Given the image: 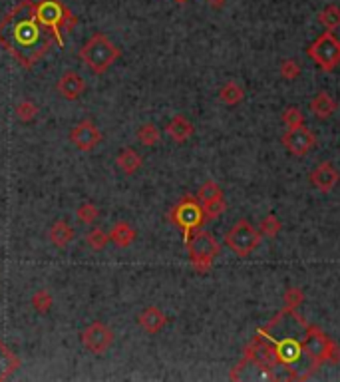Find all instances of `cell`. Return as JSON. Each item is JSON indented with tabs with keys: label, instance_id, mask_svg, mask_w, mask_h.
Listing matches in <instances>:
<instances>
[{
	"label": "cell",
	"instance_id": "obj_1",
	"mask_svg": "<svg viewBox=\"0 0 340 382\" xmlns=\"http://www.w3.org/2000/svg\"><path fill=\"white\" fill-rule=\"evenodd\" d=\"M311 323H307L297 311L283 309L271 321L257 330L271 346L281 381H309L313 376V360L307 351Z\"/></svg>",
	"mask_w": 340,
	"mask_h": 382
},
{
	"label": "cell",
	"instance_id": "obj_2",
	"mask_svg": "<svg viewBox=\"0 0 340 382\" xmlns=\"http://www.w3.org/2000/svg\"><path fill=\"white\" fill-rule=\"evenodd\" d=\"M52 44L56 42L50 30L36 16L34 0H20L0 20V46L22 68H32L52 48Z\"/></svg>",
	"mask_w": 340,
	"mask_h": 382
},
{
	"label": "cell",
	"instance_id": "obj_3",
	"mask_svg": "<svg viewBox=\"0 0 340 382\" xmlns=\"http://www.w3.org/2000/svg\"><path fill=\"white\" fill-rule=\"evenodd\" d=\"M34 10L44 26L50 30L56 46L64 48L66 38L64 34L78 24V18L70 10L62 0H34Z\"/></svg>",
	"mask_w": 340,
	"mask_h": 382
},
{
	"label": "cell",
	"instance_id": "obj_4",
	"mask_svg": "<svg viewBox=\"0 0 340 382\" xmlns=\"http://www.w3.org/2000/svg\"><path fill=\"white\" fill-rule=\"evenodd\" d=\"M120 56H122V50L102 32L92 34L80 48V60L90 68L92 74H98V76L106 74Z\"/></svg>",
	"mask_w": 340,
	"mask_h": 382
},
{
	"label": "cell",
	"instance_id": "obj_5",
	"mask_svg": "<svg viewBox=\"0 0 340 382\" xmlns=\"http://www.w3.org/2000/svg\"><path fill=\"white\" fill-rule=\"evenodd\" d=\"M169 221L176 225L179 231L183 233V241L187 243L191 239V235L197 231V229H201V225L207 221V217H205L203 207L197 201V197L187 193V195H183V197L171 207V211H169Z\"/></svg>",
	"mask_w": 340,
	"mask_h": 382
},
{
	"label": "cell",
	"instance_id": "obj_6",
	"mask_svg": "<svg viewBox=\"0 0 340 382\" xmlns=\"http://www.w3.org/2000/svg\"><path fill=\"white\" fill-rule=\"evenodd\" d=\"M185 247H187L191 267L199 275L209 273V269L213 267L219 251H221L217 239L209 231H201V229H197L191 235V239L185 243Z\"/></svg>",
	"mask_w": 340,
	"mask_h": 382
},
{
	"label": "cell",
	"instance_id": "obj_7",
	"mask_svg": "<svg viewBox=\"0 0 340 382\" xmlns=\"http://www.w3.org/2000/svg\"><path fill=\"white\" fill-rule=\"evenodd\" d=\"M307 56L323 72H332L340 66V40L334 32L325 30L316 40L307 48Z\"/></svg>",
	"mask_w": 340,
	"mask_h": 382
},
{
	"label": "cell",
	"instance_id": "obj_8",
	"mask_svg": "<svg viewBox=\"0 0 340 382\" xmlns=\"http://www.w3.org/2000/svg\"><path fill=\"white\" fill-rule=\"evenodd\" d=\"M261 233L247 219H239L229 231L225 233V245L241 259L249 257L261 245Z\"/></svg>",
	"mask_w": 340,
	"mask_h": 382
},
{
	"label": "cell",
	"instance_id": "obj_9",
	"mask_svg": "<svg viewBox=\"0 0 340 382\" xmlns=\"http://www.w3.org/2000/svg\"><path fill=\"white\" fill-rule=\"evenodd\" d=\"M80 339L92 355L102 356L106 355L114 344V330L108 325H104L102 321H94L84 328Z\"/></svg>",
	"mask_w": 340,
	"mask_h": 382
},
{
	"label": "cell",
	"instance_id": "obj_10",
	"mask_svg": "<svg viewBox=\"0 0 340 382\" xmlns=\"http://www.w3.org/2000/svg\"><path fill=\"white\" fill-rule=\"evenodd\" d=\"M281 142H283L285 150L291 155L302 158V155H307L311 150H314L316 136H314L307 125H299V128H288L285 134H283V137H281Z\"/></svg>",
	"mask_w": 340,
	"mask_h": 382
},
{
	"label": "cell",
	"instance_id": "obj_11",
	"mask_svg": "<svg viewBox=\"0 0 340 382\" xmlns=\"http://www.w3.org/2000/svg\"><path fill=\"white\" fill-rule=\"evenodd\" d=\"M102 132L98 130L92 120H84V122L76 123L70 132V142L74 144V148L78 151H92L102 144Z\"/></svg>",
	"mask_w": 340,
	"mask_h": 382
},
{
	"label": "cell",
	"instance_id": "obj_12",
	"mask_svg": "<svg viewBox=\"0 0 340 382\" xmlns=\"http://www.w3.org/2000/svg\"><path fill=\"white\" fill-rule=\"evenodd\" d=\"M309 181H311V185L316 188L318 191L330 193L340 181V174L339 169L330 164V162H323V164L316 165L313 171L309 174Z\"/></svg>",
	"mask_w": 340,
	"mask_h": 382
},
{
	"label": "cell",
	"instance_id": "obj_13",
	"mask_svg": "<svg viewBox=\"0 0 340 382\" xmlns=\"http://www.w3.org/2000/svg\"><path fill=\"white\" fill-rule=\"evenodd\" d=\"M167 314L162 311V309H157V307H146L141 313L137 314V325L144 328L148 335H157V333H162L165 327H167Z\"/></svg>",
	"mask_w": 340,
	"mask_h": 382
},
{
	"label": "cell",
	"instance_id": "obj_14",
	"mask_svg": "<svg viewBox=\"0 0 340 382\" xmlns=\"http://www.w3.org/2000/svg\"><path fill=\"white\" fill-rule=\"evenodd\" d=\"M56 90H58V94L62 96V98L74 102V100H78L86 92V80L80 74H76V72H66L56 84Z\"/></svg>",
	"mask_w": 340,
	"mask_h": 382
},
{
	"label": "cell",
	"instance_id": "obj_15",
	"mask_svg": "<svg viewBox=\"0 0 340 382\" xmlns=\"http://www.w3.org/2000/svg\"><path fill=\"white\" fill-rule=\"evenodd\" d=\"M165 132H167V136L171 137L173 142H177V144H185V142L193 136L195 128H193V123H191L185 116L177 114V116H173V118L169 120Z\"/></svg>",
	"mask_w": 340,
	"mask_h": 382
},
{
	"label": "cell",
	"instance_id": "obj_16",
	"mask_svg": "<svg viewBox=\"0 0 340 382\" xmlns=\"http://www.w3.org/2000/svg\"><path fill=\"white\" fill-rule=\"evenodd\" d=\"M137 239V231L125 221H118L114 227H111V233H109V241L120 249H125V247L134 245V241Z\"/></svg>",
	"mask_w": 340,
	"mask_h": 382
},
{
	"label": "cell",
	"instance_id": "obj_17",
	"mask_svg": "<svg viewBox=\"0 0 340 382\" xmlns=\"http://www.w3.org/2000/svg\"><path fill=\"white\" fill-rule=\"evenodd\" d=\"M337 108H339L337 100L328 94V92H318V94L311 100V112H313L318 120H327V118H330V116L337 112Z\"/></svg>",
	"mask_w": 340,
	"mask_h": 382
},
{
	"label": "cell",
	"instance_id": "obj_18",
	"mask_svg": "<svg viewBox=\"0 0 340 382\" xmlns=\"http://www.w3.org/2000/svg\"><path fill=\"white\" fill-rule=\"evenodd\" d=\"M48 239L52 241V245L58 247V249H64V247H68L72 241H74V227L66 223V221H62V219H58L52 223V227H50V231H48Z\"/></svg>",
	"mask_w": 340,
	"mask_h": 382
},
{
	"label": "cell",
	"instance_id": "obj_19",
	"mask_svg": "<svg viewBox=\"0 0 340 382\" xmlns=\"http://www.w3.org/2000/svg\"><path fill=\"white\" fill-rule=\"evenodd\" d=\"M116 165L122 169L125 176H134V174L139 171V167L144 165V160H141V155L134 148H123L116 155Z\"/></svg>",
	"mask_w": 340,
	"mask_h": 382
},
{
	"label": "cell",
	"instance_id": "obj_20",
	"mask_svg": "<svg viewBox=\"0 0 340 382\" xmlns=\"http://www.w3.org/2000/svg\"><path fill=\"white\" fill-rule=\"evenodd\" d=\"M18 369H20V358L0 341V382L8 381Z\"/></svg>",
	"mask_w": 340,
	"mask_h": 382
},
{
	"label": "cell",
	"instance_id": "obj_21",
	"mask_svg": "<svg viewBox=\"0 0 340 382\" xmlns=\"http://www.w3.org/2000/svg\"><path fill=\"white\" fill-rule=\"evenodd\" d=\"M219 100L225 106H239L245 100V88L235 80H229L219 88Z\"/></svg>",
	"mask_w": 340,
	"mask_h": 382
},
{
	"label": "cell",
	"instance_id": "obj_22",
	"mask_svg": "<svg viewBox=\"0 0 340 382\" xmlns=\"http://www.w3.org/2000/svg\"><path fill=\"white\" fill-rule=\"evenodd\" d=\"M136 137L141 146L153 148L162 139V130L155 123H144V125H139V130L136 132Z\"/></svg>",
	"mask_w": 340,
	"mask_h": 382
},
{
	"label": "cell",
	"instance_id": "obj_23",
	"mask_svg": "<svg viewBox=\"0 0 340 382\" xmlns=\"http://www.w3.org/2000/svg\"><path fill=\"white\" fill-rule=\"evenodd\" d=\"M318 22L323 24L325 30H330V32H334V30H339L340 28V8L337 4H328L325 6L320 13H318Z\"/></svg>",
	"mask_w": 340,
	"mask_h": 382
},
{
	"label": "cell",
	"instance_id": "obj_24",
	"mask_svg": "<svg viewBox=\"0 0 340 382\" xmlns=\"http://www.w3.org/2000/svg\"><path fill=\"white\" fill-rule=\"evenodd\" d=\"M195 197H197V201L203 205L209 204V201H215V199H221V197H225V193L221 190V185L215 183L213 179H209V181H205L203 185L199 188V191L195 193Z\"/></svg>",
	"mask_w": 340,
	"mask_h": 382
},
{
	"label": "cell",
	"instance_id": "obj_25",
	"mask_svg": "<svg viewBox=\"0 0 340 382\" xmlns=\"http://www.w3.org/2000/svg\"><path fill=\"white\" fill-rule=\"evenodd\" d=\"M30 305H32V309H34V311H36L38 314H46L48 311H50V309H52L54 299H52V295H50L46 289H38V291L32 295Z\"/></svg>",
	"mask_w": 340,
	"mask_h": 382
},
{
	"label": "cell",
	"instance_id": "obj_26",
	"mask_svg": "<svg viewBox=\"0 0 340 382\" xmlns=\"http://www.w3.org/2000/svg\"><path fill=\"white\" fill-rule=\"evenodd\" d=\"M283 229V223H281V219L277 217L275 213H269L267 217L261 219V225H258V233H261V237H277L279 233Z\"/></svg>",
	"mask_w": 340,
	"mask_h": 382
},
{
	"label": "cell",
	"instance_id": "obj_27",
	"mask_svg": "<svg viewBox=\"0 0 340 382\" xmlns=\"http://www.w3.org/2000/svg\"><path fill=\"white\" fill-rule=\"evenodd\" d=\"M108 243L109 235L102 227H94V229H90L88 235H86V245L90 247L92 251H104Z\"/></svg>",
	"mask_w": 340,
	"mask_h": 382
},
{
	"label": "cell",
	"instance_id": "obj_28",
	"mask_svg": "<svg viewBox=\"0 0 340 382\" xmlns=\"http://www.w3.org/2000/svg\"><path fill=\"white\" fill-rule=\"evenodd\" d=\"M302 303H304V291L300 286H288L283 295V309L297 311Z\"/></svg>",
	"mask_w": 340,
	"mask_h": 382
},
{
	"label": "cell",
	"instance_id": "obj_29",
	"mask_svg": "<svg viewBox=\"0 0 340 382\" xmlns=\"http://www.w3.org/2000/svg\"><path fill=\"white\" fill-rule=\"evenodd\" d=\"M14 114H16V118L20 120V122H32L36 116H38V106L32 102V100H22V102H18V106L14 109Z\"/></svg>",
	"mask_w": 340,
	"mask_h": 382
},
{
	"label": "cell",
	"instance_id": "obj_30",
	"mask_svg": "<svg viewBox=\"0 0 340 382\" xmlns=\"http://www.w3.org/2000/svg\"><path fill=\"white\" fill-rule=\"evenodd\" d=\"M76 217L80 219L82 223H86V225H92L100 217V209H98V205L90 204V201H84L76 209Z\"/></svg>",
	"mask_w": 340,
	"mask_h": 382
},
{
	"label": "cell",
	"instance_id": "obj_31",
	"mask_svg": "<svg viewBox=\"0 0 340 382\" xmlns=\"http://www.w3.org/2000/svg\"><path fill=\"white\" fill-rule=\"evenodd\" d=\"M279 74L285 80H297L300 76V64L297 60H293V58H286V60H283L279 64Z\"/></svg>",
	"mask_w": 340,
	"mask_h": 382
},
{
	"label": "cell",
	"instance_id": "obj_32",
	"mask_svg": "<svg viewBox=\"0 0 340 382\" xmlns=\"http://www.w3.org/2000/svg\"><path fill=\"white\" fill-rule=\"evenodd\" d=\"M283 123L286 128H299V125H304V114L302 109L297 108V106H288V108L283 112Z\"/></svg>",
	"mask_w": 340,
	"mask_h": 382
},
{
	"label": "cell",
	"instance_id": "obj_33",
	"mask_svg": "<svg viewBox=\"0 0 340 382\" xmlns=\"http://www.w3.org/2000/svg\"><path fill=\"white\" fill-rule=\"evenodd\" d=\"M203 213L207 219H217L221 217L223 213H225V209H227V204H225V197H221V199H215V201H209V204H203Z\"/></svg>",
	"mask_w": 340,
	"mask_h": 382
},
{
	"label": "cell",
	"instance_id": "obj_34",
	"mask_svg": "<svg viewBox=\"0 0 340 382\" xmlns=\"http://www.w3.org/2000/svg\"><path fill=\"white\" fill-rule=\"evenodd\" d=\"M205 2H207V4H209V6H211V8H223V6H225V2H227V0H205Z\"/></svg>",
	"mask_w": 340,
	"mask_h": 382
},
{
	"label": "cell",
	"instance_id": "obj_35",
	"mask_svg": "<svg viewBox=\"0 0 340 382\" xmlns=\"http://www.w3.org/2000/svg\"><path fill=\"white\" fill-rule=\"evenodd\" d=\"M176 2H179V4H183V2H187V0H176Z\"/></svg>",
	"mask_w": 340,
	"mask_h": 382
}]
</instances>
